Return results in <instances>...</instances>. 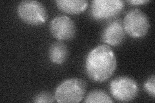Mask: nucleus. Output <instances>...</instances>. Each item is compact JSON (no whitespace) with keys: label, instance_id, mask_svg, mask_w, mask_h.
Here are the masks:
<instances>
[{"label":"nucleus","instance_id":"f03ea898","mask_svg":"<svg viewBox=\"0 0 155 103\" xmlns=\"http://www.w3.org/2000/svg\"><path fill=\"white\" fill-rule=\"evenodd\" d=\"M85 81L79 78H72L61 82L55 91V99L58 102H80L86 92Z\"/></svg>","mask_w":155,"mask_h":103},{"label":"nucleus","instance_id":"9d476101","mask_svg":"<svg viewBox=\"0 0 155 103\" xmlns=\"http://www.w3.org/2000/svg\"><path fill=\"white\" fill-rule=\"evenodd\" d=\"M69 50L65 44L62 42H55L51 45L48 56L52 63L56 65L64 63L68 57Z\"/></svg>","mask_w":155,"mask_h":103},{"label":"nucleus","instance_id":"f257e3e1","mask_svg":"<svg viewBox=\"0 0 155 103\" xmlns=\"http://www.w3.org/2000/svg\"><path fill=\"white\" fill-rule=\"evenodd\" d=\"M116 65V56L112 48L109 45H100L87 55L85 71L91 80L104 82L113 75Z\"/></svg>","mask_w":155,"mask_h":103},{"label":"nucleus","instance_id":"f8f14e48","mask_svg":"<svg viewBox=\"0 0 155 103\" xmlns=\"http://www.w3.org/2000/svg\"><path fill=\"white\" fill-rule=\"evenodd\" d=\"M55 101V96L48 92H42L38 93V94L34 97L33 99V101L36 103L54 102Z\"/></svg>","mask_w":155,"mask_h":103},{"label":"nucleus","instance_id":"0eeeda50","mask_svg":"<svg viewBox=\"0 0 155 103\" xmlns=\"http://www.w3.org/2000/svg\"><path fill=\"white\" fill-rule=\"evenodd\" d=\"M49 30L52 36L59 41L71 40L76 35L74 22L68 16H58L50 23Z\"/></svg>","mask_w":155,"mask_h":103},{"label":"nucleus","instance_id":"39448f33","mask_svg":"<svg viewBox=\"0 0 155 103\" xmlns=\"http://www.w3.org/2000/svg\"><path fill=\"white\" fill-rule=\"evenodd\" d=\"M138 83L127 76L116 77L110 83V92L114 99L120 102L134 100L138 94Z\"/></svg>","mask_w":155,"mask_h":103},{"label":"nucleus","instance_id":"1a4fd4ad","mask_svg":"<svg viewBox=\"0 0 155 103\" xmlns=\"http://www.w3.org/2000/svg\"><path fill=\"white\" fill-rule=\"evenodd\" d=\"M55 3L61 11L69 14H80L88 7L86 0H57Z\"/></svg>","mask_w":155,"mask_h":103},{"label":"nucleus","instance_id":"ddd939ff","mask_svg":"<svg viewBox=\"0 0 155 103\" xmlns=\"http://www.w3.org/2000/svg\"><path fill=\"white\" fill-rule=\"evenodd\" d=\"M154 75H152L151 77H149L147 80L144 83V89L146 91L147 94L151 96L153 98L154 97L155 95V91H154Z\"/></svg>","mask_w":155,"mask_h":103},{"label":"nucleus","instance_id":"9b49d317","mask_svg":"<svg viewBox=\"0 0 155 103\" xmlns=\"http://www.w3.org/2000/svg\"><path fill=\"white\" fill-rule=\"evenodd\" d=\"M84 102L87 103H110L113 102V101L105 91L94 90L89 92V94L86 96Z\"/></svg>","mask_w":155,"mask_h":103},{"label":"nucleus","instance_id":"423d86ee","mask_svg":"<svg viewBox=\"0 0 155 103\" xmlns=\"http://www.w3.org/2000/svg\"><path fill=\"white\" fill-rule=\"evenodd\" d=\"M124 7L121 0H94L91 2L90 14L96 20H106L117 16Z\"/></svg>","mask_w":155,"mask_h":103},{"label":"nucleus","instance_id":"6e6552de","mask_svg":"<svg viewBox=\"0 0 155 103\" xmlns=\"http://www.w3.org/2000/svg\"><path fill=\"white\" fill-rule=\"evenodd\" d=\"M125 32L123 22L116 19L107 24L101 33V39L108 45L116 47L122 44L125 39Z\"/></svg>","mask_w":155,"mask_h":103},{"label":"nucleus","instance_id":"7ed1b4c3","mask_svg":"<svg viewBox=\"0 0 155 103\" xmlns=\"http://www.w3.org/2000/svg\"><path fill=\"white\" fill-rule=\"evenodd\" d=\"M123 26L125 32L130 37L142 38L147 34L150 23L146 14L138 8H134L126 14Z\"/></svg>","mask_w":155,"mask_h":103},{"label":"nucleus","instance_id":"20e7f679","mask_svg":"<svg viewBox=\"0 0 155 103\" xmlns=\"http://www.w3.org/2000/svg\"><path fill=\"white\" fill-rule=\"evenodd\" d=\"M17 12L19 18L31 25H40L45 23L48 17L45 7L37 1L21 2L18 5Z\"/></svg>","mask_w":155,"mask_h":103},{"label":"nucleus","instance_id":"4468645a","mask_svg":"<svg viewBox=\"0 0 155 103\" xmlns=\"http://www.w3.org/2000/svg\"><path fill=\"white\" fill-rule=\"evenodd\" d=\"M127 2L133 5H141L149 3V1H147V0H131V1H127Z\"/></svg>","mask_w":155,"mask_h":103}]
</instances>
